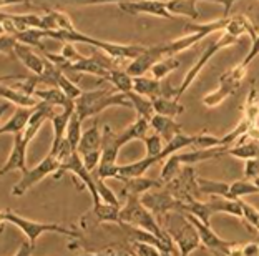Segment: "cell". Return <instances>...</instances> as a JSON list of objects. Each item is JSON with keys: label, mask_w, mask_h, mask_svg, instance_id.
<instances>
[{"label": "cell", "mask_w": 259, "mask_h": 256, "mask_svg": "<svg viewBox=\"0 0 259 256\" xmlns=\"http://www.w3.org/2000/svg\"><path fill=\"white\" fill-rule=\"evenodd\" d=\"M252 181H254V183H256V187L259 188V176H257V178H254V180H252Z\"/></svg>", "instance_id": "53"}, {"label": "cell", "mask_w": 259, "mask_h": 256, "mask_svg": "<svg viewBox=\"0 0 259 256\" xmlns=\"http://www.w3.org/2000/svg\"><path fill=\"white\" fill-rule=\"evenodd\" d=\"M241 208H243V220L244 223L249 226L251 230H254L259 233V210L254 206L246 203L244 200H241Z\"/></svg>", "instance_id": "44"}, {"label": "cell", "mask_w": 259, "mask_h": 256, "mask_svg": "<svg viewBox=\"0 0 259 256\" xmlns=\"http://www.w3.org/2000/svg\"><path fill=\"white\" fill-rule=\"evenodd\" d=\"M123 181V188H121V195L130 196V195H137L141 196L143 193L150 192L151 188H160L163 181H156L153 178H145V176H137V178H125Z\"/></svg>", "instance_id": "20"}, {"label": "cell", "mask_w": 259, "mask_h": 256, "mask_svg": "<svg viewBox=\"0 0 259 256\" xmlns=\"http://www.w3.org/2000/svg\"><path fill=\"white\" fill-rule=\"evenodd\" d=\"M243 118H246L252 127L259 122V97L256 87H251L248 97H246V102L243 106Z\"/></svg>", "instance_id": "35"}, {"label": "cell", "mask_w": 259, "mask_h": 256, "mask_svg": "<svg viewBox=\"0 0 259 256\" xmlns=\"http://www.w3.org/2000/svg\"><path fill=\"white\" fill-rule=\"evenodd\" d=\"M2 225L5 223H12L19 228L23 235L27 236V240L35 245L37 240L42 235L45 233H55V235H63V236H68V238H78V231H75L72 228H67L63 225H58V223H49V222H35V220H28L25 216L19 215V213H14V211H4L2 213Z\"/></svg>", "instance_id": "4"}, {"label": "cell", "mask_w": 259, "mask_h": 256, "mask_svg": "<svg viewBox=\"0 0 259 256\" xmlns=\"http://www.w3.org/2000/svg\"><path fill=\"white\" fill-rule=\"evenodd\" d=\"M2 98L17 106H23V108H35V106L40 105V100L35 97V95L19 92V90H15V88L5 85V83L2 85Z\"/></svg>", "instance_id": "24"}, {"label": "cell", "mask_w": 259, "mask_h": 256, "mask_svg": "<svg viewBox=\"0 0 259 256\" xmlns=\"http://www.w3.org/2000/svg\"><path fill=\"white\" fill-rule=\"evenodd\" d=\"M35 97H37L40 102H45V103H49L52 106H60L62 110L70 108V106L75 105V100H70L58 87L38 88V90L35 92Z\"/></svg>", "instance_id": "22"}, {"label": "cell", "mask_w": 259, "mask_h": 256, "mask_svg": "<svg viewBox=\"0 0 259 256\" xmlns=\"http://www.w3.org/2000/svg\"><path fill=\"white\" fill-rule=\"evenodd\" d=\"M2 83H5V85H9L12 88H15V90H19V92L35 95V92H37L38 87H40V79H38V75H30V77L4 75Z\"/></svg>", "instance_id": "23"}, {"label": "cell", "mask_w": 259, "mask_h": 256, "mask_svg": "<svg viewBox=\"0 0 259 256\" xmlns=\"http://www.w3.org/2000/svg\"><path fill=\"white\" fill-rule=\"evenodd\" d=\"M206 2L221 4L223 7H225V12H223V17H225V19H228V17H229V12H231V9H233V5L236 4V2H239V0H206Z\"/></svg>", "instance_id": "49"}, {"label": "cell", "mask_w": 259, "mask_h": 256, "mask_svg": "<svg viewBox=\"0 0 259 256\" xmlns=\"http://www.w3.org/2000/svg\"><path fill=\"white\" fill-rule=\"evenodd\" d=\"M130 100H132L133 110L137 112V118H146V120H151V117L155 115V110H153V102L150 98L143 97V95H138L135 92L128 93Z\"/></svg>", "instance_id": "36"}, {"label": "cell", "mask_w": 259, "mask_h": 256, "mask_svg": "<svg viewBox=\"0 0 259 256\" xmlns=\"http://www.w3.org/2000/svg\"><path fill=\"white\" fill-rule=\"evenodd\" d=\"M234 44H238V37H234V35H231V33H228V32H225L223 30L218 37L214 39V40H211L208 45H206V49H204V52H203V55L199 57V60L193 65V67L188 70L186 72V75H185V79H183V82L180 83V87H178V93H176V100H180L183 95L186 93V90L190 88V85L191 83L196 80V77L201 74V70L206 67V63H208L211 58H213L214 55L220 50H223V49H228V47H231V45H234Z\"/></svg>", "instance_id": "5"}, {"label": "cell", "mask_w": 259, "mask_h": 256, "mask_svg": "<svg viewBox=\"0 0 259 256\" xmlns=\"http://www.w3.org/2000/svg\"><path fill=\"white\" fill-rule=\"evenodd\" d=\"M81 122L80 120V117H78V113L73 112V115L72 118H70V123H68V128H67V136L65 138L68 140V143L72 145V148L76 152L78 150V145H80V140H81Z\"/></svg>", "instance_id": "38"}, {"label": "cell", "mask_w": 259, "mask_h": 256, "mask_svg": "<svg viewBox=\"0 0 259 256\" xmlns=\"http://www.w3.org/2000/svg\"><path fill=\"white\" fill-rule=\"evenodd\" d=\"M166 188L181 201H186L190 198L199 200V195H201L198 188V178L194 176V170L191 168V165H186V168H183L171 181L166 183Z\"/></svg>", "instance_id": "11"}, {"label": "cell", "mask_w": 259, "mask_h": 256, "mask_svg": "<svg viewBox=\"0 0 259 256\" xmlns=\"http://www.w3.org/2000/svg\"><path fill=\"white\" fill-rule=\"evenodd\" d=\"M158 163L156 158L153 157H145L141 160H137L133 163H128V165H121L120 166V176L118 180H125V178H137V176H143L145 171L151 168L153 165Z\"/></svg>", "instance_id": "28"}, {"label": "cell", "mask_w": 259, "mask_h": 256, "mask_svg": "<svg viewBox=\"0 0 259 256\" xmlns=\"http://www.w3.org/2000/svg\"><path fill=\"white\" fill-rule=\"evenodd\" d=\"M111 106L133 108L128 93L113 92V90H108V88L83 90L81 97L75 100V112L78 113L81 122H85L87 118H90V117L98 115V113H102L103 110L111 108Z\"/></svg>", "instance_id": "1"}, {"label": "cell", "mask_w": 259, "mask_h": 256, "mask_svg": "<svg viewBox=\"0 0 259 256\" xmlns=\"http://www.w3.org/2000/svg\"><path fill=\"white\" fill-rule=\"evenodd\" d=\"M259 55V33H257V37L252 40V45H251V49H249V52H248V55L244 57V60L241 62V65H243V67H246L248 68L249 67V63L254 60V58Z\"/></svg>", "instance_id": "47"}, {"label": "cell", "mask_w": 259, "mask_h": 256, "mask_svg": "<svg viewBox=\"0 0 259 256\" xmlns=\"http://www.w3.org/2000/svg\"><path fill=\"white\" fill-rule=\"evenodd\" d=\"M148 130H150V120H146V118H137V120L133 123H130L121 133L116 135V138H115L116 145L121 148L133 140H143L145 136L148 135Z\"/></svg>", "instance_id": "17"}, {"label": "cell", "mask_w": 259, "mask_h": 256, "mask_svg": "<svg viewBox=\"0 0 259 256\" xmlns=\"http://www.w3.org/2000/svg\"><path fill=\"white\" fill-rule=\"evenodd\" d=\"M163 228L171 236L176 248L180 249V256H190L194 249L201 246V238L196 226L186 216V213L171 211L163 216Z\"/></svg>", "instance_id": "2"}, {"label": "cell", "mask_w": 259, "mask_h": 256, "mask_svg": "<svg viewBox=\"0 0 259 256\" xmlns=\"http://www.w3.org/2000/svg\"><path fill=\"white\" fill-rule=\"evenodd\" d=\"M198 0H166V7L173 17H186L190 20L199 19V10L196 9Z\"/></svg>", "instance_id": "26"}, {"label": "cell", "mask_w": 259, "mask_h": 256, "mask_svg": "<svg viewBox=\"0 0 259 256\" xmlns=\"http://www.w3.org/2000/svg\"><path fill=\"white\" fill-rule=\"evenodd\" d=\"M243 256H259V243H246V245H243Z\"/></svg>", "instance_id": "50"}, {"label": "cell", "mask_w": 259, "mask_h": 256, "mask_svg": "<svg viewBox=\"0 0 259 256\" xmlns=\"http://www.w3.org/2000/svg\"><path fill=\"white\" fill-rule=\"evenodd\" d=\"M229 187L231 183L220 181V180H208V178L198 176V188L201 195L206 196H223L229 200Z\"/></svg>", "instance_id": "30"}, {"label": "cell", "mask_w": 259, "mask_h": 256, "mask_svg": "<svg viewBox=\"0 0 259 256\" xmlns=\"http://www.w3.org/2000/svg\"><path fill=\"white\" fill-rule=\"evenodd\" d=\"M194 140H196V135H185V133L176 135L171 141L164 143L163 152L160 153V162L164 158L171 157L175 153H180L181 150H185L186 147H194Z\"/></svg>", "instance_id": "31"}, {"label": "cell", "mask_w": 259, "mask_h": 256, "mask_svg": "<svg viewBox=\"0 0 259 256\" xmlns=\"http://www.w3.org/2000/svg\"><path fill=\"white\" fill-rule=\"evenodd\" d=\"M130 249L135 253V256H171L169 253L161 251L160 248L151 246L148 243H141V241H130L128 243Z\"/></svg>", "instance_id": "41"}, {"label": "cell", "mask_w": 259, "mask_h": 256, "mask_svg": "<svg viewBox=\"0 0 259 256\" xmlns=\"http://www.w3.org/2000/svg\"><path fill=\"white\" fill-rule=\"evenodd\" d=\"M257 243H259V241H257Z\"/></svg>", "instance_id": "54"}, {"label": "cell", "mask_w": 259, "mask_h": 256, "mask_svg": "<svg viewBox=\"0 0 259 256\" xmlns=\"http://www.w3.org/2000/svg\"><path fill=\"white\" fill-rule=\"evenodd\" d=\"M15 136V141H14V148L9 155L7 162L4 163L2 170H0V175H7L10 171H15V170H20L22 173L27 170V148H28V141L25 138V135L22 133H17Z\"/></svg>", "instance_id": "13"}, {"label": "cell", "mask_w": 259, "mask_h": 256, "mask_svg": "<svg viewBox=\"0 0 259 256\" xmlns=\"http://www.w3.org/2000/svg\"><path fill=\"white\" fill-rule=\"evenodd\" d=\"M228 155L241 158V160L257 158L259 157V141L257 140H251L248 136V133H246L236 145L228 148Z\"/></svg>", "instance_id": "25"}, {"label": "cell", "mask_w": 259, "mask_h": 256, "mask_svg": "<svg viewBox=\"0 0 259 256\" xmlns=\"http://www.w3.org/2000/svg\"><path fill=\"white\" fill-rule=\"evenodd\" d=\"M153 102V110L155 115H164V117H178L185 112V105L180 103V100L176 98H168V97H160L151 100Z\"/></svg>", "instance_id": "29"}, {"label": "cell", "mask_w": 259, "mask_h": 256, "mask_svg": "<svg viewBox=\"0 0 259 256\" xmlns=\"http://www.w3.org/2000/svg\"><path fill=\"white\" fill-rule=\"evenodd\" d=\"M120 206L105 203V201H100V203L93 205V215L98 220V222H108V223H120Z\"/></svg>", "instance_id": "33"}, {"label": "cell", "mask_w": 259, "mask_h": 256, "mask_svg": "<svg viewBox=\"0 0 259 256\" xmlns=\"http://www.w3.org/2000/svg\"><path fill=\"white\" fill-rule=\"evenodd\" d=\"M194 147H196V150H209V148H218L223 145H221V138H218L214 135H209L208 132H203L196 135Z\"/></svg>", "instance_id": "45"}, {"label": "cell", "mask_w": 259, "mask_h": 256, "mask_svg": "<svg viewBox=\"0 0 259 256\" xmlns=\"http://www.w3.org/2000/svg\"><path fill=\"white\" fill-rule=\"evenodd\" d=\"M180 166H181V163H180V160L176 158V153L171 155V157H168L166 163H164V165H163V168H161L160 180H161L164 185L169 183L176 175L180 173Z\"/></svg>", "instance_id": "42"}, {"label": "cell", "mask_w": 259, "mask_h": 256, "mask_svg": "<svg viewBox=\"0 0 259 256\" xmlns=\"http://www.w3.org/2000/svg\"><path fill=\"white\" fill-rule=\"evenodd\" d=\"M120 223H128L138 226V228H143L155 236H158L164 243H168L169 246H175L171 236L166 233V230L163 228V225L160 222H156L153 213L141 203L140 196L137 195H130L125 198V205L121 206L120 211Z\"/></svg>", "instance_id": "3"}, {"label": "cell", "mask_w": 259, "mask_h": 256, "mask_svg": "<svg viewBox=\"0 0 259 256\" xmlns=\"http://www.w3.org/2000/svg\"><path fill=\"white\" fill-rule=\"evenodd\" d=\"M33 113V108H23V106H19L14 115H12L7 122L2 125L0 128V133L2 135H17L22 133L23 130L27 128L28 122H30V117Z\"/></svg>", "instance_id": "18"}, {"label": "cell", "mask_w": 259, "mask_h": 256, "mask_svg": "<svg viewBox=\"0 0 259 256\" xmlns=\"http://www.w3.org/2000/svg\"><path fill=\"white\" fill-rule=\"evenodd\" d=\"M33 248H35V245H32L30 241H23L22 245H20V248H19V251L15 253V256H32V253H33Z\"/></svg>", "instance_id": "51"}, {"label": "cell", "mask_w": 259, "mask_h": 256, "mask_svg": "<svg viewBox=\"0 0 259 256\" xmlns=\"http://www.w3.org/2000/svg\"><path fill=\"white\" fill-rule=\"evenodd\" d=\"M146 147V157H153L160 162V153L164 148V141L158 133L153 132L151 135H146L143 140H141Z\"/></svg>", "instance_id": "39"}, {"label": "cell", "mask_w": 259, "mask_h": 256, "mask_svg": "<svg viewBox=\"0 0 259 256\" xmlns=\"http://www.w3.org/2000/svg\"><path fill=\"white\" fill-rule=\"evenodd\" d=\"M105 82H108L110 85L115 87L118 92H123V93L133 92V77L130 75L125 68H111L108 79Z\"/></svg>", "instance_id": "32"}, {"label": "cell", "mask_w": 259, "mask_h": 256, "mask_svg": "<svg viewBox=\"0 0 259 256\" xmlns=\"http://www.w3.org/2000/svg\"><path fill=\"white\" fill-rule=\"evenodd\" d=\"M93 176H95V183H97V190H98V195H100V200L105 201V203H110V205H115V206H120V200L118 196L113 193L107 183H105L103 178H100L97 175V171H93ZM121 208V206H120Z\"/></svg>", "instance_id": "40"}, {"label": "cell", "mask_w": 259, "mask_h": 256, "mask_svg": "<svg viewBox=\"0 0 259 256\" xmlns=\"http://www.w3.org/2000/svg\"><path fill=\"white\" fill-rule=\"evenodd\" d=\"M102 141H103V133H102V130H100L98 123L95 120V123H93L92 127L81 135V140H80V145H78L76 153H78L80 157H83V155H87V153L102 150Z\"/></svg>", "instance_id": "21"}, {"label": "cell", "mask_w": 259, "mask_h": 256, "mask_svg": "<svg viewBox=\"0 0 259 256\" xmlns=\"http://www.w3.org/2000/svg\"><path fill=\"white\" fill-rule=\"evenodd\" d=\"M73 112H75V105L70 106V108L62 110L60 113H55L54 118H52V125H54V143H52V148H50V155H55L58 148H60V145L63 143Z\"/></svg>", "instance_id": "16"}, {"label": "cell", "mask_w": 259, "mask_h": 256, "mask_svg": "<svg viewBox=\"0 0 259 256\" xmlns=\"http://www.w3.org/2000/svg\"><path fill=\"white\" fill-rule=\"evenodd\" d=\"M150 128L155 133H158L163 138L164 143L171 141L176 135L183 133L181 132V125L175 122V118L171 117H164V115H153L150 120Z\"/></svg>", "instance_id": "15"}, {"label": "cell", "mask_w": 259, "mask_h": 256, "mask_svg": "<svg viewBox=\"0 0 259 256\" xmlns=\"http://www.w3.org/2000/svg\"><path fill=\"white\" fill-rule=\"evenodd\" d=\"M223 155H228L226 147L209 148V150H193V152H180L176 153V158L180 160L181 165H194L199 162H206V160L220 158Z\"/></svg>", "instance_id": "19"}, {"label": "cell", "mask_w": 259, "mask_h": 256, "mask_svg": "<svg viewBox=\"0 0 259 256\" xmlns=\"http://www.w3.org/2000/svg\"><path fill=\"white\" fill-rule=\"evenodd\" d=\"M257 176H259V157L246 160L244 178H248V180H254V178H257Z\"/></svg>", "instance_id": "46"}, {"label": "cell", "mask_w": 259, "mask_h": 256, "mask_svg": "<svg viewBox=\"0 0 259 256\" xmlns=\"http://www.w3.org/2000/svg\"><path fill=\"white\" fill-rule=\"evenodd\" d=\"M248 195H259V188L252 180H236L229 187V200H243V196Z\"/></svg>", "instance_id": "34"}, {"label": "cell", "mask_w": 259, "mask_h": 256, "mask_svg": "<svg viewBox=\"0 0 259 256\" xmlns=\"http://www.w3.org/2000/svg\"><path fill=\"white\" fill-rule=\"evenodd\" d=\"M178 67H180V60L176 57H164V58H161V60H158L155 65H153L150 72L153 75V79L163 80L164 77H168L171 72H175Z\"/></svg>", "instance_id": "37"}, {"label": "cell", "mask_w": 259, "mask_h": 256, "mask_svg": "<svg viewBox=\"0 0 259 256\" xmlns=\"http://www.w3.org/2000/svg\"><path fill=\"white\" fill-rule=\"evenodd\" d=\"M140 200H141V203L158 218H163L164 215H168V213H171V211L185 213V201L176 198L168 188H161L153 193L146 192L140 196Z\"/></svg>", "instance_id": "8"}, {"label": "cell", "mask_w": 259, "mask_h": 256, "mask_svg": "<svg viewBox=\"0 0 259 256\" xmlns=\"http://www.w3.org/2000/svg\"><path fill=\"white\" fill-rule=\"evenodd\" d=\"M65 173H73L75 176L80 178L81 183L85 185V187L88 188V192H90L92 196H93V205L102 201V200H100L98 190H97V183H95V176H93V171H90L87 168L83 160H81V157L76 152L60 166V170H58L57 173L54 175V178H60Z\"/></svg>", "instance_id": "9"}, {"label": "cell", "mask_w": 259, "mask_h": 256, "mask_svg": "<svg viewBox=\"0 0 259 256\" xmlns=\"http://www.w3.org/2000/svg\"><path fill=\"white\" fill-rule=\"evenodd\" d=\"M246 67H243L241 63H238L236 67H233L231 70H228L220 77V87L216 90L206 93L203 97V105L208 108H214V106L221 105L228 97H231L238 92V88L241 85V82L246 77Z\"/></svg>", "instance_id": "6"}, {"label": "cell", "mask_w": 259, "mask_h": 256, "mask_svg": "<svg viewBox=\"0 0 259 256\" xmlns=\"http://www.w3.org/2000/svg\"><path fill=\"white\" fill-rule=\"evenodd\" d=\"M14 55L19 58L23 67H27L33 75H42L44 74L47 58L44 55L35 53L30 45H25V44L17 42L15 47H14Z\"/></svg>", "instance_id": "14"}, {"label": "cell", "mask_w": 259, "mask_h": 256, "mask_svg": "<svg viewBox=\"0 0 259 256\" xmlns=\"http://www.w3.org/2000/svg\"><path fill=\"white\" fill-rule=\"evenodd\" d=\"M60 166H62V163L49 153L37 166H33V168H27L25 171H23L22 178L14 185V188H12V193H14L15 196H23L38 181H42L44 178H47L49 175H55L57 171L60 170Z\"/></svg>", "instance_id": "7"}, {"label": "cell", "mask_w": 259, "mask_h": 256, "mask_svg": "<svg viewBox=\"0 0 259 256\" xmlns=\"http://www.w3.org/2000/svg\"><path fill=\"white\" fill-rule=\"evenodd\" d=\"M15 44H17V39L14 35L2 33V53H14Z\"/></svg>", "instance_id": "48"}, {"label": "cell", "mask_w": 259, "mask_h": 256, "mask_svg": "<svg viewBox=\"0 0 259 256\" xmlns=\"http://www.w3.org/2000/svg\"><path fill=\"white\" fill-rule=\"evenodd\" d=\"M118 9L130 15H153L160 19H173L163 0H128L120 2Z\"/></svg>", "instance_id": "12"}, {"label": "cell", "mask_w": 259, "mask_h": 256, "mask_svg": "<svg viewBox=\"0 0 259 256\" xmlns=\"http://www.w3.org/2000/svg\"><path fill=\"white\" fill-rule=\"evenodd\" d=\"M248 136H249L251 140H257L259 141V127H257V125L251 127V130L248 132Z\"/></svg>", "instance_id": "52"}, {"label": "cell", "mask_w": 259, "mask_h": 256, "mask_svg": "<svg viewBox=\"0 0 259 256\" xmlns=\"http://www.w3.org/2000/svg\"><path fill=\"white\" fill-rule=\"evenodd\" d=\"M186 216L191 220V223L194 226H196L199 238H201V245L208 249L211 254L213 256H229L231 248L234 246L233 241H226V240H223V238H220L213 230H211L209 225L203 223L199 218L190 215V213H186Z\"/></svg>", "instance_id": "10"}, {"label": "cell", "mask_w": 259, "mask_h": 256, "mask_svg": "<svg viewBox=\"0 0 259 256\" xmlns=\"http://www.w3.org/2000/svg\"><path fill=\"white\" fill-rule=\"evenodd\" d=\"M58 88L67 95V97L70 98V100H76V98H80L81 97V93H83V90L76 85V83L70 79V77L67 75V74H63L62 77H60V80H58Z\"/></svg>", "instance_id": "43"}, {"label": "cell", "mask_w": 259, "mask_h": 256, "mask_svg": "<svg viewBox=\"0 0 259 256\" xmlns=\"http://www.w3.org/2000/svg\"><path fill=\"white\" fill-rule=\"evenodd\" d=\"M225 32L234 35V37H241V35L248 33L251 40H254L257 37V32L254 25L251 23V20L248 19L246 15H234V17H229V22L225 28Z\"/></svg>", "instance_id": "27"}]
</instances>
